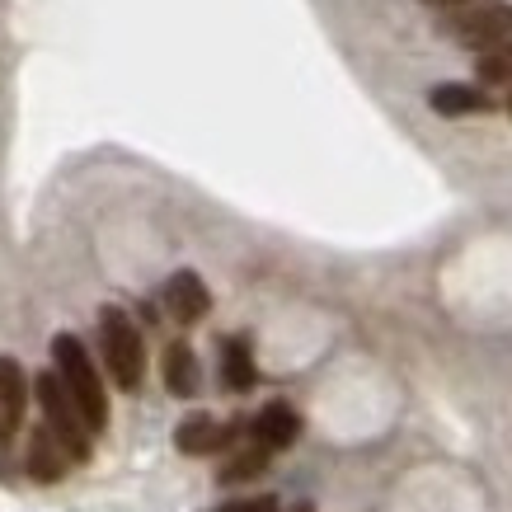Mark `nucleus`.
<instances>
[{"label":"nucleus","mask_w":512,"mask_h":512,"mask_svg":"<svg viewBox=\"0 0 512 512\" xmlns=\"http://www.w3.org/2000/svg\"><path fill=\"white\" fill-rule=\"evenodd\" d=\"M52 362H57V381L66 386L71 404L80 409V419L90 433H104V423H109V390L94 372V357L85 353V343L76 334H57L52 339Z\"/></svg>","instance_id":"1"},{"label":"nucleus","mask_w":512,"mask_h":512,"mask_svg":"<svg viewBox=\"0 0 512 512\" xmlns=\"http://www.w3.org/2000/svg\"><path fill=\"white\" fill-rule=\"evenodd\" d=\"M99 348H104V362H109V376L118 381V390H137L146 376V343H141V329L132 325V315L118 306H104L99 311Z\"/></svg>","instance_id":"2"},{"label":"nucleus","mask_w":512,"mask_h":512,"mask_svg":"<svg viewBox=\"0 0 512 512\" xmlns=\"http://www.w3.org/2000/svg\"><path fill=\"white\" fill-rule=\"evenodd\" d=\"M33 395L43 404V428L57 437V447L66 451V461H90V428L80 419V409L71 404L66 386L57 381V372H43L33 381Z\"/></svg>","instance_id":"3"},{"label":"nucleus","mask_w":512,"mask_h":512,"mask_svg":"<svg viewBox=\"0 0 512 512\" xmlns=\"http://www.w3.org/2000/svg\"><path fill=\"white\" fill-rule=\"evenodd\" d=\"M451 29H456V38H461L466 47H475V52L503 47L512 38V5L508 0H480V5H466Z\"/></svg>","instance_id":"4"},{"label":"nucleus","mask_w":512,"mask_h":512,"mask_svg":"<svg viewBox=\"0 0 512 512\" xmlns=\"http://www.w3.org/2000/svg\"><path fill=\"white\" fill-rule=\"evenodd\" d=\"M245 433V423H217L212 414H193L174 428V447L184 456H212V451H226L235 437Z\"/></svg>","instance_id":"5"},{"label":"nucleus","mask_w":512,"mask_h":512,"mask_svg":"<svg viewBox=\"0 0 512 512\" xmlns=\"http://www.w3.org/2000/svg\"><path fill=\"white\" fill-rule=\"evenodd\" d=\"M165 311H170L179 325H198L202 315L212 311V292H207V282H202L193 268H179V273L165 282Z\"/></svg>","instance_id":"6"},{"label":"nucleus","mask_w":512,"mask_h":512,"mask_svg":"<svg viewBox=\"0 0 512 512\" xmlns=\"http://www.w3.org/2000/svg\"><path fill=\"white\" fill-rule=\"evenodd\" d=\"M24 404H29V376L15 357H0V437L10 442L24 423Z\"/></svg>","instance_id":"7"},{"label":"nucleus","mask_w":512,"mask_h":512,"mask_svg":"<svg viewBox=\"0 0 512 512\" xmlns=\"http://www.w3.org/2000/svg\"><path fill=\"white\" fill-rule=\"evenodd\" d=\"M249 433H254V442H259L264 451H282V447H292V442H296L301 419H296L292 404L273 400V404H264V409H259V419L249 423Z\"/></svg>","instance_id":"8"},{"label":"nucleus","mask_w":512,"mask_h":512,"mask_svg":"<svg viewBox=\"0 0 512 512\" xmlns=\"http://www.w3.org/2000/svg\"><path fill=\"white\" fill-rule=\"evenodd\" d=\"M29 475L38 484H57L66 475V451L57 447V437L47 433V428H33V437H29Z\"/></svg>","instance_id":"9"},{"label":"nucleus","mask_w":512,"mask_h":512,"mask_svg":"<svg viewBox=\"0 0 512 512\" xmlns=\"http://www.w3.org/2000/svg\"><path fill=\"white\" fill-rule=\"evenodd\" d=\"M221 381L226 390L245 395L259 381V367H254V353H249V339H221Z\"/></svg>","instance_id":"10"},{"label":"nucleus","mask_w":512,"mask_h":512,"mask_svg":"<svg viewBox=\"0 0 512 512\" xmlns=\"http://www.w3.org/2000/svg\"><path fill=\"white\" fill-rule=\"evenodd\" d=\"M165 386H170V395H179V400L198 395L202 367H198V357H193L188 343H170V348H165Z\"/></svg>","instance_id":"11"},{"label":"nucleus","mask_w":512,"mask_h":512,"mask_svg":"<svg viewBox=\"0 0 512 512\" xmlns=\"http://www.w3.org/2000/svg\"><path fill=\"white\" fill-rule=\"evenodd\" d=\"M428 104H433L442 118H466V113H480L489 99H484L475 85H437V90L428 94Z\"/></svg>","instance_id":"12"},{"label":"nucleus","mask_w":512,"mask_h":512,"mask_svg":"<svg viewBox=\"0 0 512 512\" xmlns=\"http://www.w3.org/2000/svg\"><path fill=\"white\" fill-rule=\"evenodd\" d=\"M268 466V451L254 442V447H245V451H235L231 456V466L221 470V484H240V480H254L259 470Z\"/></svg>","instance_id":"13"},{"label":"nucleus","mask_w":512,"mask_h":512,"mask_svg":"<svg viewBox=\"0 0 512 512\" xmlns=\"http://www.w3.org/2000/svg\"><path fill=\"white\" fill-rule=\"evenodd\" d=\"M217 512H278V498H245V503H226Z\"/></svg>","instance_id":"14"},{"label":"nucleus","mask_w":512,"mask_h":512,"mask_svg":"<svg viewBox=\"0 0 512 512\" xmlns=\"http://www.w3.org/2000/svg\"><path fill=\"white\" fill-rule=\"evenodd\" d=\"M442 5H447V0H442Z\"/></svg>","instance_id":"15"}]
</instances>
